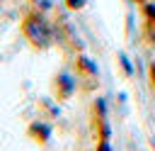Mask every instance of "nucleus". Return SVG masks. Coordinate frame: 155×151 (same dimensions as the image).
Listing matches in <instances>:
<instances>
[{"label": "nucleus", "mask_w": 155, "mask_h": 151, "mask_svg": "<svg viewBox=\"0 0 155 151\" xmlns=\"http://www.w3.org/2000/svg\"><path fill=\"white\" fill-rule=\"evenodd\" d=\"M24 34H27V39H29L36 49L48 46L51 39H53V29L48 27V22H46V17H44L41 12H29V15L24 17Z\"/></svg>", "instance_id": "obj_1"}, {"label": "nucleus", "mask_w": 155, "mask_h": 151, "mask_svg": "<svg viewBox=\"0 0 155 151\" xmlns=\"http://www.w3.org/2000/svg\"><path fill=\"white\" fill-rule=\"evenodd\" d=\"M68 2V7H73V10H80L82 5H85V0H65Z\"/></svg>", "instance_id": "obj_2"}, {"label": "nucleus", "mask_w": 155, "mask_h": 151, "mask_svg": "<svg viewBox=\"0 0 155 151\" xmlns=\"http://www.w3.org/2000/svg\"><path fill=\"white\" fill-rule=\"evenodd\" d=\"M150 76H153V83H155V66L150 68Z\"/></svg>", "instance_id": "obj_3"}]
</instances>
